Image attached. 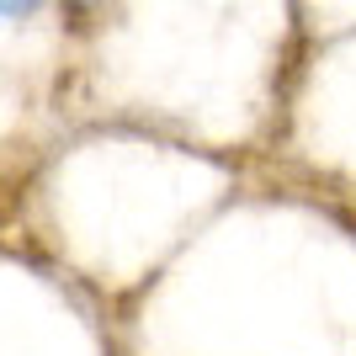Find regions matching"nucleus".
Segmentation results:
<instances>
[{
	"instance_id": "f257e3e1",
	"label": "nucleus",
	"mask_w": 356,
	"mask_h": 356,
	"mask_svg": "<svg viewBox=\"0 0 356 356\" xmlns=\"http://www.w3.org/2000/svg\"><path fill=\"white\" fill-rule=\"evenodd\" d=\"M43 6V0H0V22H11V16H32Z\"/></svg>"
}]
</instances>
